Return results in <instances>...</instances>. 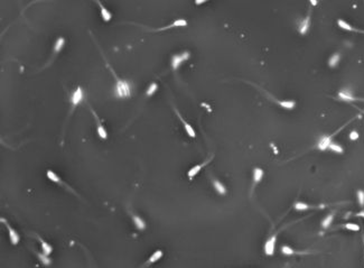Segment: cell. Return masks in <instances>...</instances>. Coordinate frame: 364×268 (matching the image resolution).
Segmentation results:
<instances>
[{"label": "cell", "mask_w": 364, "mask_h": 268, "mask_svg": "<svg viewBox=\"0 0 364 268\" xmlns=\"http://www.w3.org/2000/svg\"><path fill=\"white\" fill-rule=\"evenodd\" d=\"M131 94V86L130 83L122 80H117L115 84V96L118 98H126Z\"/></svg>", "instance_id": "cell-1"}, {"label": "cell", "mask_w": 364, "mask_h": 268, "mask_svg": "<svg viewBox=\"0 0 364 268\" xmlns=\"http://www.w3.org/2000/svg\"><path fill=\"white\" fill-rule=\"evenodd\" d=\"M188 57H189L188 52H185V53H182V54H178V55L173 56V58H171V66H173V69H174V70H177V69L181 66V64H182L184 61L188 60Z\"/></svg>", "instance_id": "cell-2"}, {"label": "cell", "mask_w": 364, "mask_h": 268, "mask_svg": "<svg viewBox=\"0 0 364 268\" xmlns=\"http://www.w3.org/2000/svg\"><path fill=\"white\" fill-rule=\"evenodd\" d=\"M276 239L277 237L273 236L271 237L269 240L266 242V246H264V251H266V254L267 255H273V252H275V246H276Z\"/></svg>", "instance_id": "cell-3"}, {"label": "cell", "mask_w": 364, "mask_h": 268, "mask_svg": "<svg viewBox=\"0 0 364 268\" xmlns=\"http://www.w3.org/2000/svg\"><path fill=\"white\" fill-rule=\"evenodd\" d=\"M71 100H72L73 106H77V104L83 100V91H82L81 88H77V89L74 91V93L72 94V99H71Z\"/></svg>", "instance_id": "cell-4"}, {"label": "cell", "mask_w": 364, "mask_h": 268, "mask_svg": "<svg viewBox=\"0 0 364 268\" xmlns=\"http://www.w3.org/2000/svg\"><path fill=\"white\" fill-rule=\"evenodd\" d=\"M339 98L341 100H343V101H348V102L358 100L356 98L353 96V94L351 93V91H348V90H343V91H341L339 93Z\"/></svg>", "instance_id": "cell-5"}, {"label": "cell", "mask_w": 364, "mask_h": 268, "mask_svg": "<svg viewBox=\"0 0 364 268\" xmlns=\"http://www.w3.org/2000/svg\"><path fill=\"white\" fill-rule=\"evenodd\" d=\"M334 135H331V136H326V137H323L322 139L319 140L318 143V148H319L320 150H325L327 149L329 145H331V143H332V138Z\"/></svg>", "instance_id": "cell-6"}, {"label": "cell", "mask_w": 364, "mask_h": 268, "mask_svg": "<svg viewBox=\"0 0 364 268\" xmlns=\"http://www.w3.org/2000/svg\"><path fill=\"white\" fill-rule=\"evenodd\" d=\"M309 26H310V16L308 15L306 18H304V20L301 21L300 26H299V33H300L301 35L307 34L308 29H309Z\"/></svg>", "instance_id": "cell-7"}, {"label": "cell", "mask_w": 364, "mask_h": 268, "mask_svg": "<svg viewBox=\"0 0 364 268\" xmlns=\"http://www.w3.org/2000/svg\"><path fill=\"white\" fill-rule=\"evenodd\" d=\"M176 113H177V116L179 117V119H181V121L183 122V125H184V127H185V130H186V133H187V135H188L189 137H193V138H194L195 136H196V134H195V130H194V129H193V127H192V126H190L189 123H187V122L185 121V120L183 119V117H181V115H179V113H178L177 111H176Z\"/></svg>", "instance_id": "cell-8"}, {"label": "cell", "mask_w": 364, "mask_h": 268, "mask_svg": "<svg viewBox=\"0 0 364 268\" xmlns=\"http://www.w3.org/2000/svg\"><path fill=\"white\" fill-rule=\"evenodd\" d=\"M95 1L99 4V6H100V8H101V16H102L103 20H104V21H109V20L111 19V17H112V16H111V13L101 4L99 0H95Z\"/></svg>", "instance_id": "cell-9"}, {"label": "cell", "mask_w": 364, "mask_h": 268, "mask_svg": "<svg viewBox=\"0 0 364 268\" xmlns=\"http://www.w3.org/2000/svg\"><path fill=\"white\" fill-rule=\"evenodd\" d=\"M7 228H8V231H9V238H10L11 243H13V245H17L19 241V236L17 235V232H16L9 224H7Z\"/></svg>", "instance_id": "cell-10"}, {"label": "cell", "mask_w": 364, "mask_h": 268, "mask_svg": "<svg viewBox=\"0 0 364 268\" xmlns=\"http://www.w3.org/2000/svg\"><path fill=\"white\" fill-rule=\"evenodd\" d=\"M185 26H187V21H186V20L185 19H177V20H175L171 25L166 26V27H163V28H160L159 30L168 29V28H173V27H185Z\"/></svg>", "instance_id": "cell-11"}, {"label": "cell", "mask_w": 364, "mask_h": 268, "mask_svg": "<svg viewBox=\"0 0 364 268\" xmlns=\"http://www.w3.org/2000/svg\"><path fill=\"white\" fill-rule=\"evenodd\" d=\"M337 25H339L342 29H344V30H348V32H360L358 29H355V28L352 27L350 24H347L345 20H342V19L337 20Z\"/></svg>", "instance_id": "cell-12"}, {"label": "cell", "mask_w": 364, "mask_h": 268, "mask_svg": "<svg viewBox=\"0 0 364 268\" xmlns=\"http://www.w3.org/2000/svg\"><path fill=\"white\" fill-rule=\"evenodd\" d=\"M275 102L278 103L279 106H281L283 108L285 109H288V110H291V109L295 108L296 106V102L295 101H280V100H276L275 99Z\"/></svg>", "instance_id": "cell-13"}, {"label": "cell", "mask_w": 364, "mask_h": 268, "mask_svg": "<svg viewBox=\"0 0 364 268\" xmlns=\"http://www.w3.org/2000/svg\"><path fill=\"white\" fill-rule=\"evenodd\" d=\"M205 164H206V163H204V164H201V165H196V166H194V167H192V168H190V169H189V171H188V176H189V179H192V177H194L195 175H196V174H197V173L200 172V171H201L202 168H203V166L205 165Z\"/></svg>", "instance_id": "cell-14"}, {"label": "cell", "mask_w": 364, "mask_h": 268, "mask_svg": "<svg viewBox=\"0 0 364 268\" xmlns=\"http://www.w3.org/2000/svg\"><path fill=\"white\" fill-rule=\"evenodd\" d=\"M262 176H263V171L261 168H256L253 171V179H254L256 183L260 182L261 179H262Z\"/></svg>", "instance_id": "cell-15"}, {"label": "cell", "mask_w": 364, "mask_h": 268, "mask_svg": "<svg viewBox=\"0 0 364 268\" xmlns=\"http://www.w3.org/2000/svg\"><path fill=\"white\" fill-rule=\"evenodd\" d=\"M213 185H214V187L216 189V191L219 192V193H221V194H224V193L226 192L225 186L223 185L221 182H219V181H214Z\"/></svg>", "instance_id": "cell-16"}, {"label": "cell", "mask_w": 364, "mask_h": 268, "mask_svg": "<svg viewBox=\"0 0 364 268\" xmlns=\"http://www.w3.org/2000/svg\"><path fill=\"white\" fill-rule=\"evenodd\" d=\"M133 221H135V224L137 225V228H138V229L142 230V229L146 228V224H144V220H142V219H140L139 217H137V216H133Z\"/></svg>", "instance_id": "cell-17"}, {"label": "cell", "mask_w": 364, "mask_h": 268, "mask_svg": "<svg viewBox=\"0 0 364 268\" xmlns=\"http://www.w3.org/2000/svg\"><path fill=\"white\" fill-rule=\"evenodd\" d=\"M161 256H163V251H161V250H157V251H155V252L151 255V257L149 258V262H157V260H159V259L161 258Z\"/></svg>", "instance_id": "cell-18"}, {"label": "cell", "mask_w": 364, "mask_h": 268, "mask_svg": "<svg viewBox=\"0 0 364 268\" xmlns=\"http://www.w3.org/2000/svg\"><path fill=\"white\" fill-rule=\"evenodd\" d=\"M339 61V54L336 53V54H334L332 57L329 58L328 64H329V66H331V67H334V66H336V65H337Z\"/></svg>", "instance_id": "cell-19"}, {"label": "cell", "mask_w": 364, "mask_h": 268, "mask_svg": "<svg viewBox=\"0 0 364 268\" xmlns=\"http://www.w3.org/2000/svg\"><path fill=\"white\" fill-rule=\"evenodd\" d=\"M328 148H331L332 150L335 152V153H339V154L343 153V147L339 146V144H335V143H331V145H329Z\"/></svg>", "instance_id": "cell-20"}, {"label": "cell", "mask_w": 364, "mask_h": 268, "mask_svg": "<svg viewBox=\"0 0 364 268\" xmlns=\"http://www.w3.org/2000/svg\"><path fill=\"white\" fill-rule=\"evenodd\" d=\"M63 45H64V38H58L56 40V43H55V47H54V51L58 53V52L61 51L62 48H63Z\"/></svg>", "instance_id": "cell-21"}, {"label": "cell", "mask_w": 364, "mask_h": 268, "mask_svg": "<svg viewBox=\"0 0 364 268\" xmlns=\"http://www.w3.org/2000/svg\"><path fill=\"white\" fill-rule=\"evenodd\" d=\"M310 206L306 203H304V202H297L295 203V209L298 211H302V210H308Z\"/></svg>", "instance_id": "cell-22"}, {"label": "cell", "mask_w": 364, "mask_h": 268, "mask_svg": "<svg viewBox=\"0 0 364 268\" xmlns=\"http://www.w3.org/2000/svg\"><path fill=\"white\" fill-rule=\"evenodd\" d=\"M47 177L50 179V181H53V182H56V183H59L61 182V179L59 177L57 176L56 174L54 172H52V171H47Z\"/></svg>", "instance_id": "cell-23"}, {"label": "cell", "mask_w": 364, "mask_h": 268, "mask_svg": "<svg viewBox=\"0 0 364 268\" xmlns=\"http://www.w3.org/2000/svg\"><path fill=\"white\" fill-rule=\"evenodd\" d=\"M333 214H329V216H327L325 219H324V221L322 222V225H323V228H328L329 227V224L332 223L333 221Z\"/></svg>", "instance_id": "cell-24"}, {"label": "cell", "mask_w": 364, "mask_h": 268, "mask_svg": "<svg viewBox=\"0 0 364 268\" xmlns=\"http://www.w3.org/2000/svg\"><path fill=\"white\" fill-rule=\"evenodd\" d=\"M42 249H43V252L45 255H50L52 252V247L47 242H45V241H42Z\"/></svg>", "instance_id": "cell-25"}, {"label": "cell", "mask_w": 364, "mask_h": 268, "mask_svg": "<svg viewBox=\"0 0 364 268\" xmlns=\"http://www.w3.org/2000/svg\"><path fill=\"white\" fill-rule=\"evenodd\" d=\"M157 90H158V85H157V84H156V83H151L150 86L148 88L147 94H148V96H152V94H154V93H155V92H156Z\"/></svg>", "instance_id": "cell-26"}, {"label": "cell", "mask_w": 364, "mask_h": 268, "mask_svg": "<svg viewBox=\"0 0 364 268\" xmlns=\"http://www.w3.org/2000/svg\"><path fill=\"white\" fill-rule=\"evenodd\" d=\"M98 134H99V136H100L101 138H103V139L107 138V131H106V129L102 127L100 123L98 125Z\"/></svg>", "instance_id": "cell-27"}, {"label": "cell", "mask_w": 364, "mask_h": 268, "mask_svg": "<svg viewBox=\"0 0 364 268\" xmlns=\"http://www.w3.org/2000/svg\"><path fill=\"white\" fill-rule=\"evenodd\" d=\"M281 251H283V254H285V255H294V254H295V251L290 248V247H288V246H283V247H281Z\"/></svg>", "instance_id": "cell-28"}, {"label": "cell", "mask_w": 364, "mask_h": 268, "mask_svg": "<svg viewBox=\"0 0 364 268\" xmlns=\"http://www.w3.org/2000/svg\"><path fill=\"white\" fill-rule=\"evenodd\" d=\"M358 203L361 206H363L364 205V191H358Z\"/></svg>", "instance_id": "cell-29"}, {"label": "cell", "mask_w": 364, "mask_h": 268, "mask_svg": "<svg viewBox=\"0 0 364 268\" xmlns=\"http://www.w3.org/2000/svg\"><path fill=\"white\" fill-rule=\"evenodd\" d=\"M345 228L348 230H352V231H358L360 230V227H358V224L355 223H347L345 224Z\"/></svg>", "instance_id": "cell-30"}, {"label": "cell", "mask_w": 364, "mask_h": 268, "mask_svg": "<svg viewBox=\"0 0 364 268\" xmlns=\"http://www.w3.org/2000/svg\"><path fill=\"white\" fill-rule=\"evenodd\" d=\"M46 256L47 255H40V254H39V255H38V257H39V259H40V260H42V262H43V264H45V265H48V264H50V259H48V258H47V257H46Z\"/></svg>", "instance_id": "cell-31"}, {"label": "cell", "mask_w": 364, "mask_h": 268, "mask_svg": "<svg viewBox=\"0 0 364 268\" xmlns=\"http://www.w3.org/2000/svg\"><path fill=\"white\" fill-rule=\"evenodd\" d=\"M350 138H351L352 140H355V139H358V131H352L351 134H350Z\"/></svg>", "instance_id": "cell-32"}, {"label": "cell", "mask_w": 364, "mask_h": 268, "mask_svg": "<svg viewBox=\"0 0 364 268\" xmlns=\"http://www.w3.org/2000/svg\"><path fill=\"white\" fill-rule=\"evenodd\" d=\"M208 0H195V4L196 5H202V4H204V2H206Z\"/></svg>", "instance_id": "cell-33"}, {"label": "cell", "mask_w": 364, "mask_h": 268, "mask_svg": "<svg viewBox=\"0 0 364 268\" xmlns=\"http://www.w3.org/2000/svg\"><path fill=\"white\" fill-rule=\"evenodd\" d=\"M356 217L364 218V210H362V211H361V212H358V213H356Z\"/></svg>", "instance_id": "cell-34"}, {"label": "cell", "mask_w": 364, "mask_h": 268, "mask_svg": "<svg viewBox=\"0 0 364 268\" xmlns=\"http://www.w3.org/2000/svg\"><path fill=\"white\" fill-rule=\"evenodd\" d=\"M309 2L312 4V6H316L317 5V0H309Z\"/></svg>", "instance_id": "cell-35"}, {"label": "cell", "mask_w": 364, "mask_h": 268, "mask_svg": "<svg viewBox=\"0 0 364 268\" xmlns=\"http://www.w3.org/2000/svg\"><path fill=\"white\" fill-rule=\"evenodd\" d=\"M202 106H203V107H206L207 110H208V111H211V108H210V106H207V104H205V103H202Z\"/></svg>", "instance_id": "cell-36"}, {"label": "cell", "mask_w": 364, "mask_h": 268, "mask_svg": "<svg viewBox=\"0 0 364 268\" xmlns=\"http://www.w3.org/2000/svg\"><path fill=\"white\" fill-rule=\"evenodd\" d=\"M363 241H364V237H363Z\"/></svg>", "instance_id": "cell-37"}]
</instances>
